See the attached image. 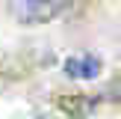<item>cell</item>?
I'll use <instances>...</instances> for the list:
<instances>
[{"instance_id":"2","label":"cell","mask_w":121,"mask_h":119,"mask_svg":"<svg viewBox=\"0 0 121 119\" xmlns=\"http://www.w3.org/2000/svg\"><path fill=\"white\" fill-rule=\"evenodd\" d=\"M65 74L74 80H92L100 74V60L95 54H74L65 60Z\"/></svg>"},{"instance_id":"1","label":"cell","mask_w":121,"mask_h":119,"mask_svg":"<svg viewBox=\"0 0 121 119\" xmlns=\"http://www.w3.org/2000/svg\"><path fill=\"white\" fill-rule=\"evenodd\" d=\"M12 15L21 24H47L71 6V0H9Z\"/></svg>"}]
</instances>
